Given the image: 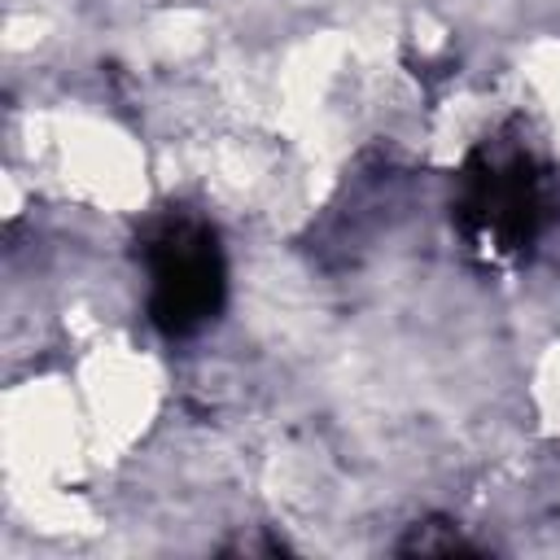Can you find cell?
I'll return each mask as SVG.
<instances>
[{
    "mask_svg": "<svg viewBox=\"0 0 560 560\" xmlns=\"http://www.w3.org/2000/svg\"><path fill=\"white\" fill-rule=\"evenodd\" d=\"M162 258L153 267V280H158V293H162V306L175 324H188L197 319L210 298H214V267H210V249L201 236H188V232H171L162 241Z\"/></svg>",
    "mask_w": 560,
    "mask_h": 560,
    "instance_id": "obj_1",
    "label": "cell"
}]
</instances>
